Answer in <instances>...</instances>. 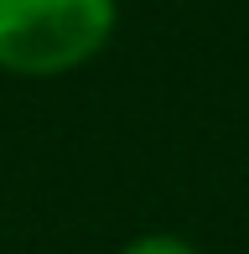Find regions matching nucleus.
Segmentation results:
<instances>
[{"instance_id": "f03ea898", "label": "nucleus", "mask_w": 249, "mask_h": 254, "mask_svg": "<svg viewBox=\"0 0 249 254\" xmlns=\"http://www.w3.org/2000/svg\"><path fill=\"white\" fill-rule=\"evenodd\" d=\"M120 254H202V249L187 244L182 234H140V239H130Z\"/></svg>"}, {"instance_id": "f257e3e1", "label": "nucleus", "mask_w": 249, "mask_h": 254, "mask_svg": "<svg viewBox=\"0 0 249 254\" xmlns=\"http://www.w3.org/2000/svg\"><path fill=\"white\" fill-rule=\"evenodd\" d=\"M120 0H0V73L67 78L109 47Z\"/></svg>"}]
</instances>
